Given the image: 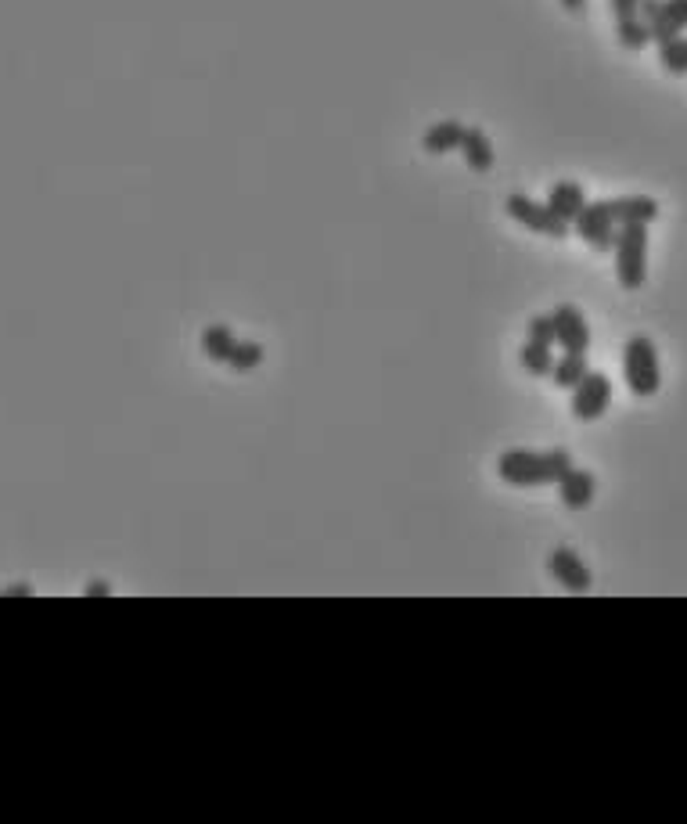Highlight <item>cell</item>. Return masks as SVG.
Returning <instances> with one entry per match:
<instances>
[{
	"instance_id": "cell-1",
	"label": "cell",
	"mask_w": 687,
	"mask_h": 824,
	"mask_svg": "<svg viewBox=\"0 0 687 824\" xmlns=\"http://www.w3.org/2000/svg\"><path fill=\"white\" fill-rule=\"evenodd\" d=\"M565 468H572L569 450H547V454H536V450H508V454H500L497 461V475L511 486L558 483Z\"/></svg>"
},
{
	"instance_id": "cell-2",
	"label": "cell",
	"mask_w": 687,
	"mask_h": 824,
	"mask_svg": "<svg viewBox=\"0 0 687 824\" xmlns=\"http://www.w3.org/2000/svg\"><path fill=\"white\" fill-rule=\"evenodd\" d=\"M612 249H616L619 285L641 288L648 274V224H619Z\"/></svg>"
},
{
	"instance_id": "cell-3",
	"label": "cell",
	"mask_w": 687,
	"mask_h": 824,
	"mask_svg": "<svg viewBox=\"0 0 687 824\" xmlns=\"http://www.w3.org/2000/svg\"><path fill=\"white\" fill-rule=\"evenodd\" d=\"M623 375L626 386L634 396H655L662 386V371H659V353L644 335H634L626 339L623 346Z\"/></svg>"
},
{
	"instance_id": "cell-4",
	"label": "cell",
	"mask_w": 687,
	"mask_h": 824,
	"mask_svg": "<svg viewBox=\"0 0 687 824\" xmlns=\"http://www.w3.org/2000/svg\"><path fill=\"white\" fill-rule=\"evenodd\" d=\"M504 209H508V216L515 220V224L529 227L533 234H547V238H565L569 234V224H565L562 216L554 213L547 202H533L529 195H508V202H504Z\"/></svg>"
},
{
	"instance_id": "cell-5",
	"label": "cell",
	"mask_w": 687,
	"mask_h": 824,
	"mask_svg": "<svg viewBox=\"0 0 687 824\" xmlns=\"http://www.w3.org/2000/svg\"><path fill=\"white\" fill-rule=\"evenodd\" d=\"M608 404H612V382L598 371H587L580 386L572 389V414L580 421H594L608 411Z\"/></svg>"
},
{
	"instance_id": "cell-6",
	"label": "cell",
	"mask_w": 687,
	"mask_h": 824,
	"mask_svg": "<svg viewBox=\"0 0 687 824\" xmlns=\"http://www.w3.org/2000/svg\"><path fill=\"white\" fill-rule=\"evenodd\" d=\"M572 224H576V234H580V238L590 245V249L605 252V249H612V245H616V220L608 216L605 202H587V206H583V213L576 216Z\"/></svg>"
},
{
	"instance_id": "cell-7",
	"label": "cell",
	"mask_w": 687,
	"mask_h": 824,
	"mask_svg": "<svg viewBox=\"0 0 687 824\" xmlns=\"http://www.w3.org/2000/svg\"><path fill=\"white\" fill-rule=\"evenodd\" d=\"M547 569H551V576L562 583L565 591H572V594L590 591V569H587V562H583L576 551H569V547H558V551H551V558H547Z\"/></svg>"
},
{
	"instance_id": "cell-8",
	"label": "cell",
	"mask_w": 687,
	"mask_h": 824,
	"mask_svg": "<svg viewBox=\"0 0 687 824\" xmlns=\"http://www.w3.org/2000/svg\"><path fill=\"white\" fill-rule=\"evenodd\" d=\"M551 321H554V335H558V342L565 346V353H587L590 328L576 306H569V303L558 306V310L551 314Z\"/></svg>"
},
{
	"instance_id": "cell-9",
	"label": "cell",
	"mask_w": 687,
	"mask_h": 824,
	"mask_svg": "<svg viewBox=\"0 0 687 824\" xmlns=\"http://www.w3.org/2000/svg\"><path fill=\"white\" fill-rule=\"evenodd\" d=\"M608 216L619 224H652L659 216V202L648 195H623V198H608L605 202Z\"/></svg>"
},
{
	"instance_id": "cell-10",
	"label": "cell",
	"mask_w": 687,
	"mask_h": 824,
	"mask_svg": "<svg viewBox=\"0 0 687 824\" xmlns=\"http://www.w3.org/2000/svg\"><path fill=\"white\" fill-rule=\"evenodd\" d=\"M558 497H562L565 508H587L590 501H594V475L587 472V468H565L562 479H558Z\"/></svg>"
},
{
	"instance_id": "cell-11",
	"label": "cell",
	"mask_w": 687,
	"mask_h": 824,
	"mask_svg": "<svg viewBox=\"0 0 687 824\" xmlns=\"http://www.w3.org/2000/svg\"><path fill=\"white\" fill-rule=\"evenodd\" d=\"M655 44H666L687 29V0H662V11L648 22Z\"/></svg>"
},
{
	"instance_id": "cell-12",
	"label": "cell",
	"mask_w": 687,
	"mask_h": 824,
	"mask_svg": "<svg viewBox=\"0 0 687 824\" xmlns=\"http://www.w3.org/2000/svg\"><path fill=\"white\" fill-rule=\"evenodd\" d=\"M547 206H551L554 213L562 216L565 224H572V220L583 213V206H587V195H583L580 184L562 180V184H554V188H551V195H547Z\"/></svg>"
},
{
	"instance_id": "cell-13",
	"label": "cell",
	"mask_w": 687,
	"mask_h": 824,
	"mask_svg": "<svg viewBox=\"0 0 687 824\" xmlns=\"http://www.w3.org/2000/svg\"><path fill=\"white\" fill-rule=\"evenodd\" d=\"M464 130L468 126L454 123V119H447V123H436L425 130V137H421V148L432 155H443V152H454V148H461L464 141Z\"/></svg>"
},
{
	"instance_id": "cell-14",
	"label": "cell",
	"mask_w": 687,
	"mask_h": 824,
	"mask_svg": "<svg viewBox=\"0 0 687 824\" xmlns=\"http://www.w3.org/2000/svg\"><path fill=\"white\" fill-rule=\"evenodd\" d=\"M461 152H464V162H468L475 173H486L493 166V144L479 126H468V130H464Z\"/></svg>"
},
{
	"instance_id": "cell-15",
	"label": "cell",
	"mask_w": 687,
	"mask_h": 824,
	"mask_svg": "<svg viewBox=\"0 0 687 824\" xmlns=\"http://www.w3.org/2000/svg\"><path fill=\"white\" fill-rule=\"evenodd\" d=\"M234 346H238V339H234V332L231 328H224V324H213V328L202 332V350H206V357L220 360V364L231 360Z\"/></svg>"
},
{
	"instance_id": "cell-16",
	"label": "cell",
	"mask_w": 687,
	"mask_h": 824,
	"mask_svg": "<svg viewBox=\"0 0 687 824\" xmlns=\"http://www.w3.org/2000/svg\"><path fill=\"white\" fill-rule=\"evenodd\" d=\"M583 375H587V357H583V353H565L562 360H554V368H551L554 386H562V389H576Z\"/></svg>"
},
{
	"instance_id": "cell-17",
	"label": "cell",
	"mask_w": 687,
	"mask_h": 824,
	"mask_svg": "<svg viewBox=\"0 0 687 824\" xmlns=\"http://www.w3.org/2000/svg\"><path fill=\"white\" fill-rule=\"evenodd\" d=\"M619 44L630 47V51H641L648 40H652V29H648V22H644L641 15H630V18H619Z\"/></svg>"
},
{
	"instance_id": "cell-18",
	"label": "cell",
	"mask_w": 687,
	"mask_h": 824,
	"mask_svg": "<svg viewBox=\"0 0 687 824\" xmlns=\"http://www.w3.org/2000/svg\"><path fill=\"white\" fill-rule=\"evenodd\" d=\"M518 360H522V368H526L529 375H536V378L551 375V368H554L551 350H547V346H536V342H526L522 353H518Z\"/></svg>"
},
{
	"instance_id": "cell-19",
	"label": "cell",
	"mask_w": 687,
	"mask_h": 824,
	"mask_svg": "<svg viewBox=\"0 0 687 824\" xmlns=\"http://www.w3.org/2000/svg\"><path fill=\"white\" fill-rule=\"evenodd\" d=\"M659 62L666 72H677L684 76L687 72V36H673L666 44H659Z\"/></svg>"
},
{
	"instance_id": "cell-20",
	"label": "cell",
	"mask_w": 687,
	"mask_h": 824,
	"mask_svg": "<svg viewBox=\"0 0 687 824\" xmlns=\"http://www.w3.org/2000/svg\"><path fill=\"white\" fill-rule=\"evenodd\" d=\"M234 371H252L263 364V346H256V342H238L231 353V360H227Z\"/></svg>"
},
{
	"instance_id": "cell-21",
	"label": "cell",
	"mask_w": 687,
	"mask_h": 824,
	"mask_svg": "<svg viewBox=\"0 0 687 824\" xmlns=\"http://www.w3.org/2000/svg\"><path fill=\"white\" fill-rule=\"evenodd\" d=\"M529 342H536V346H547V350H551L554 342H558L551 317H533V321H529Z\"/></svg>"
},
{
	"instance_id": "cell-22",
	"label": "cell",
	"mask_w": 687,
	"mask_h": 824,
	"mask_svg": "<svg viewBox=\"0 0 687 824\" xmlns=\"http://www.w3.org/2000/svg\"><path fill=\"white\" fill-rule=\"evenodd\" d=\"M637 8H641V0H612V11H616V18L637 15Z\"/></svg>"
},
{
	"instance_id": "cell-23",
	"label": "cell",
	"mask_w": 687,
	"mask_h": 824,
	"mask_svg": "<svg viewBox=\"0 0 687 824\" xmlns=\"http://www.w3.org/2000/svg\"><path fill=\"white\" fill-rule=\"evenodd\" d=\"M662 11V0H641V8H637V15L644 18V22H652L655 15Z\"/></svg>"
},
{
	"instance_id": "cell-24",
	"label": "cell",
	"mask_w": 687,
	"mask_h": 824,
	"mask_svg": "<svg viewBox=\"0 0 687 824\" xmlns=\"http://www.w3.org/2000/svg\"><path fill=\"white\" fill-rule=\"evenodd\" d=\"M87 594H90V598H105L108 583H87Z\"/></svg>"
},
{
	"instance_id": "cell-25",
	"label": "cell",
	"mask_w": 687,
	"mask_h": 824,
	"mask_svg": "<svg viewBox=\"0 0 687 824\" xmlns=\"http://www.w3.org/2000/svg\"><path fill=\"white\" fill-rule=\"evenodd\" d=\"M0 594H33V587L29 583H15V587H4Z\"/></svg>"
},
{
	"instance_id": "cell-26",
	"label": "cell",
	"mask_w": 687,
	"mask_h": 824,
	"mask_svg": "<svg viewBox=\"0 0 687 824\" xmlns=\"http://www.w3.org/2000/svg\"><path fill=\"white\" fill-rule=\"evenodd\" d=\"M562 4H565L569 11H580V8H583V0H562Z\"/></svg>"
}]
</instances>
